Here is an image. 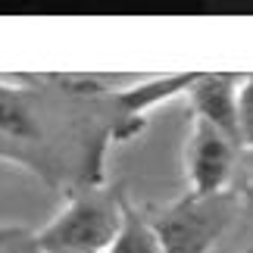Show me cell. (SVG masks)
Segmentation results:
<instances>
[{"mask_svg": "<svg viewBox=\"0 0 253 253\" xmlns=\"http://www.w3.org/2000/svg\"><path fill=\"white\" fill-rule=\"evenodd\" d=\"M244 75L231 72H197V79L188 87L191 119H203L212 128L225 131L228 138L241 144L238 134V87Z\"/></svg>", "mask_w": 253, "mask_h": 253, "instance_id": "cell-5", "label": "cell"}, {"mask_svg": "<svg viewBox=\"0 0 253 253\" xmlns=\"http://www.w3.org/2000/svg\"><path fill=\"white\" fill-rule=\"evenodd\" d=\"M241 160V144L203 119H191V134L184 144L188 194H222L231 191V175Z\"/></svg>", "mask_w": 253, "mask_h": 253, "instance_id": "cell-4", "label": "cell"}, {"mask_svg": "<svg viewBox=\"0 0 253 253\" xmlns=\"http://www.w3.org/2000/svg\"><path fill=\"white\" fill-rule=\"evenodd\" d=\"M122 225V194L100 188L72 191L63 210L32 235L38 253H106Z\"/></svg>", "mask_w": 253, "mask_h": 253, "instance_id": "cell-2", "label": "cell"}, {"mask_svg": "<svg viewBox=\"0 0 253 253\" xmlns=\"http://www.w3.org/2000/svg\"><path fill=\"white\" fill-rule=\"evenodd\" d=\"M238 216L235 191L184 194L160 210H147V219L163 253H210Z\"/></svg>", "mask_w": 253, "mask_h": 253, "instance_id": "cell-3", "label": "cell"}, {"mask_svg": "<svg viewBox=\"0 0 253 253\" xmlns=\"http://www.w3.org/2000/svg\"><path fill=\"white\" fill-rule=\"evenodd\" d=\"M238 134L241 150L253 147V75H244L238 87Z\"/></svg>", "mask_w": 253, "mask_h": 253, "instance_id": "cell-7", "label": "cell"}, {"mask_svg": "<svg viewBox=\"0 0 253 253\" xmlns=\"http://www.w3.org/2000/svg\"><path fill=\"white\" fill-rule=\"evenodd\" d=\"M241 166H244V178H247V184L253 188V147L241 150Z\"/></svg>", "mask_w": 253, "mask_h": 253, "instance_id": "cell-8", "label": "cell"}, {"mask_svg": "<svg viewBox=\"0 0 253 253\" xmlns=\"http://www.w3.org/2000/svg\"><path fill=\"white\" fill-rule=\"evenodd\" d=\"M244 253H253V247H250V250H244Z\"/></svg>", "mask_w": 253, "mask_h": 253, "instance_id": "cell-9", "label": "cell"}, {"mask_svg": "<svg viewBox=\"0 0 253 253\" xmlns=\"http://www.w3.org/2000/svg\"><path fill=\"white\" fill-rule=\"evenodd\" d=\"M106 253H163L160 241H157V231H153L150 219H147V210H138L125 194H122L119 235H116V241L110 244Z\"/></svg>", "mask_w": 253, "mask_h": 253, "instance_id": "cell-6", "label": "cell"}, {"mask_svg": "<svg viewBox=\"0 0 253 253\" xmlns=\"http://www.w3.org/2000/svg\"><path fill=\"white\" fill-rule=\"evenodd\" d=\"M122 75H13L0 82V163H13L47 188L103 184L113 141L141 131L125 116Z\"/></svg>", "mask_w": 253, "mask_h": 253, "instance_id": "cell-1", "label": "cell"}]
</instances>
